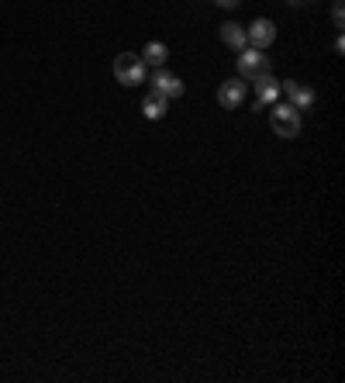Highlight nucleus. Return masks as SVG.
Returning a JSON list of instances; mask_svg holds the SVG:
<instances>
[{"instance_id": "6e6552de", "label": "nucleus", "mask_w": 345, "mask_h": 383, "mask_svg": "<svg viewBox=\"0 0 345 383\" xmlns=\"http://www.w3.org/2000/svg\"><path fill=\"white\" fill-rule=\"evenodd\" d=\"M218 101H221V108H242V101H245V83H242V76L238 80H228L221 90H218Z\"/></svg>"}, {"instance_id": "20e7f679", "label": "nucleus", "mask_w": 345, "mask_h": 383, "mask_svg": "<svg viewBox=\"0 0 345 383\" xmlns=\"http://www.w3.org/2000/svg\"><path fill=\"white\" fill-rule=\"evenodd\" d=\"M245 38H249L252 49H270L273 38H277V24L266 21V17H259V21H252V24L245 28Z\"/></svg>"}, {"instance_id": "9b49d317", "label": "nucleus", "mask_w": 345, "mask_h": 383, "mask_svg": "<svg viewBox=\"0 0 345 383\" xmlns=\"http://www.w3.org/2000/svg\"><path fill=\"white\" fill-rule=\"evenodd\" d=\"M166 55H170V49H166L163 42H149V45H145V52H142V62H149V66H156V69H159V66L166 62Z\"/></svg>"}, {"instance_id": "423d86ee", "label": "nucleus", "mask_w": 345, "mask_h": 383, "mask_svg": "<svg viewBox=\"0 0 345 383\" xmlns=\"http://www.w3.org/2000/svg\"><path fill=\"white\" fill-rule=\"evenodd\" d=\"M280 94H287L290 104H293L297 110H304V108L314 104V90H311L307 83H297V80H287V83L280 87Z\"/></svg>"}, {"instance_id": "ddd939ff", "label": "nucleus", "mask_w": 345, "mask_h": 383, "mask_svg": "<svg viewBox=\"0 0 345 383\" xmlns=\"http://www.w3.org/2000/svg\"><path fill=\"white\" fill-rule=\"evenodd\" d=\"M214 3H218V7H225V10H231V7H235L238 0H214Z\"/></svg>"}, {"instance_id": "4468645a", "label": "nucleus", "mask_w": 345, "mask_h": 383, "mask_svg": "<svg viewBox=\"0 0 345 383\" xmlns=\"http://www.w3.org/2000/svg\"><path fill=\"white\" fill-rule=\"evenodd\" d=\"M287 3H293V7H297V3H304V0H287Z\"/></svg>"}, {"instance_id": "1a4fd4ad", "label": "nucleus", "mask_w": 345, "mask_h": 383, "mask_svg": "<svg viewBox=\"0 0 345 383\" xmlns=\"http://www.w3.org/2000/svg\"><path fill=\"white\" fill-rule=\"evenodd\" d=\"M142 110H145L149 121H159V117H166V110H170V97H163L159 90H152V94L142 101Z\"/></svg>"}, {"instance_id": "f8f14e48", "label": "nucleus", "mask_w": 345, "mask_h": 383, "mask_svg": "<svg viewBox=\"0 0 345 383\" xmlns=\"http://www.w3.org/2000/svg\"><path fill=\"white\" fill-rule=\"evenodd\" d=\"M332 21H335V28H342L345 24V3L342 0H335V7H332Z\"/></svg>"}, {"instance_id": "39448f33", "label": "nucleus", "mask_w": 345, "mask_h": 383, "mask_svg": "<svg viewBox=\"0 0 345 383\" xmlns=\"http://www.w3.org/2000/svg\"><path fill=\"white\" fill-rule=\"evenodd\" d=\"M252 83H256V110H263L266 104H277L280 83L273 80V73H266V76H259V80H252Z\"/></svg>"}, {"instance_id": "f03ea898", "label": "nucleus", "mask_w": 345, "mask_h": 383, "mask_svg": "<svg viewBox=\"0 0 345 383\" xmlns=\"http://www.w3.org/2000/svg\"><path fill=\"white\" fill-rule=\"evenodd\" d=\"M270 124L280 138H297L300 135V114L293 104H273L270 110Z\"/></svg>"}, {"instance_id": "9d476101", "label": "nucleus", "mask_w": 345, "mask_h": 383, "mask_svg": "<svg viewBox=\"0 0 345 383\" xmlns=\"http://www.w3.org/2000/svg\"><path fill=\"white\" fill-rule=\"evenodd\" d=\"M221 42L235 49V52H242L245 45H249V38H245V28L242 24H221Z\"/></svg>"}, {"instance_id": "7ed1b4c3", "label": "nucleus", "mask_w": 345, "mask_h": 383, "mask_svg": "<svg viewBox=\"0 0 345 383\" xmlns=\"http://www.w3.org/2000/svg\"><path fill=\"white\" fill-rule=\"evenodd\" d=\"M115 76H117V83H124V87H138V83L145 80V62H142V55L121 52L115 59Z\"/></svg>"}, {"instance_id": "0eeeda50", "label": "nucleus", "mask_w": 345, "mask_h": 383, "mask_svg": "<svg viewBox=\"0 0 345 383\" xmlns=\"http://www.w3.org/2000/svg\"><path fill=\"white\" fill-rule=\"evenodd\" d=\"M152 90H159L163 97H179V94H183V80L166 73V69L159 66V69L152 73Z\"/></svg>"}, {"instance_id": "f257e3e1", "label": "nucleus", "mask_w": 345, "mask_h": 383, "mask_svg": "<svg viewBox=\"0 0 345 383\" xmlns=\"http://www.w3.org/2000/svg\"><path fill=\"white\" fill-rule=\"evenodd\" d=\"M266 73H273V62H270V55H263V49H249L245 45L238 52V76L242 80H259Z\"/></svg>"}]
</instances>
